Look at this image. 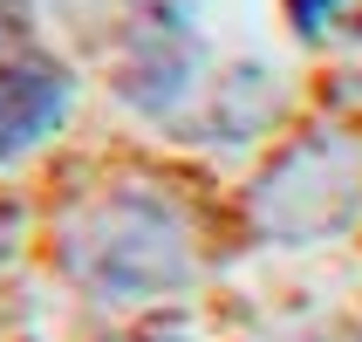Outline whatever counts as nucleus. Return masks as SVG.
<instances>
[{
	"label": "nucleus",
	"instance_id": "nucleus-3",
	"mask_svg": "<svg viewBox=\"0 0 362 342\" xmlns=\"http://www.w3.org/2000/svg\"><path fill=\"white\" fill-rule=\"evenodd\" d=\"M69 103H76V76L41 48L14 69H0V158H21L28 144H41L69 117Z\"/></svg>",
	"mask_w": 362,
	"mask_h": 342
},
{
	"label": "nucleus",
	"instance_id": "nucleus-5",
	"mask_svg": "<svg viewBox=\"0 0 362 342\" xmlns=\"http://www.w3.org/2000/svg\"><path fill=\"white\" fill-rule=\"evenodd\" d=\"M335 7H342V0H287V21H294L301 35H322Z\"/></svg>",
	"mask_w": 362,
	"mask_h": 342
},
{
	"label": "nucleus",
	"instance_id": "nucleus-6",
	"mask_svg": "<svg viewBox=\"0 0 362 342\" xmlns=\"http://www.w3.org/2000/svg\"><path fill=\"white\" fill-rule=\"evenodd\" d=\"M137 342H185V336H137Z\"/></svg>",
	"mask_w": 362,
	"mask_h": 342
},
{
	"label": "nucleus",
	"instance_id": "nucleus-4",
	"mask_svg": "<svg viewBox=\"0 0 362 342\" xmlns=\"http://www.w3.org/2000/svg\"><path fill=\"white\" fill-rule=\"evenodd\" d=\"M28 55H35V14H28V0H0V69Z\"/></svg>",
	"mask_w": 362,
	"mask_h": 342
},
{
	"label": "nucleus",
	"instance_id": "nucleus-2",
	"mask_svg": "<svg viewBox=\"0 0 362 342\" xmlns=\"http://www.w3.org/2000/svg\"><path fill=\"white\" fill-rule=\"evenodd\" d=\"M362 192V158H349L342 144L315 137L308 151L281 158L260 185V226L281 233V240H315L328 226H342L356 212Z\"/></svg>",
	"mask_w": 362,
	"mask_h": 342
},
{
	"label": "nucleus",
	"instance_id": "nucleus-1",
	"mask_svg": "<svg viewBox=\"0 0 362 342\" xmlns=\"http://www.w3.org/2000/svg\"><path fill=\"white\" fill-rule=\"evenodd\" d=\"M69 281L96 302H151L192 281V220L171 192H103L55 233Z\"/></svg>",
	"mask_w": 362,
	"mask_h": 342
}]
</instances>
